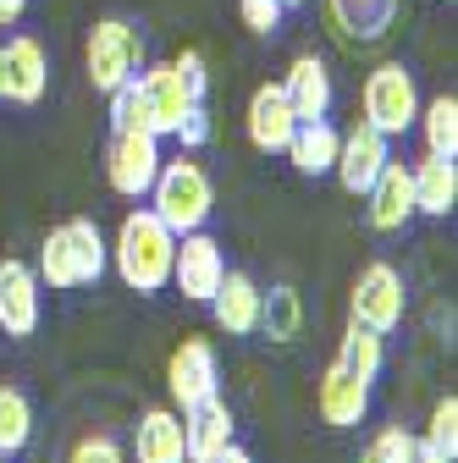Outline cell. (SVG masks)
I'll return each instance as SVG.
<instances>
[{"label":"cell","instance_id":"e575fe53","mask_svg":"<svg viewBox=\"0 0 458 463\" xmlns=\"http://www.w3.org/2000/svg\"><path fill=\"white\" fill-rule=\"evenodd\" d=\"M28 12V0H0V28H17Z\"/></svg>","mask_w":458,"mask_h":463},{"label":"cell","instance_id":"ba28073f","mask_svg":"<svg viewBox=\"0 0 458 463\" xmlns=\"http://www.w3.org/2000/svg\"><path fill=\"white\" fill-rule=\"evenodd\" d=\"M221 276H226L221 243L210 238L205 226H199V232H183L177 249H171V281H166V287H177L188 304H210L215 287H221Z\"/></svg>","mask_w":458,"mask_h":463},{"label":"cell","instance_id":"836d02e7","mask_svg":"<svg viewBox=\"0 0 458 463\" xmlns=\"http://www.w3.org/2000/svg\"><path fill=\"white\" fill-rule=\"evenodd\" d=\"M177 72H183V78H188V89L205 99V55H199V50H183V55H177Z\"/></svg>","mask_w":458,"mask_h":463},{"label":"cell","instance_id":"30bf717a","mask_svg":"<svg viewBox=\"0 0 458 463\" xmlns=\"http://www.w3.org/2000/svg\"><path fill=\"white\" fill-rule=\"evenodd\" d=\"M50 89V55L39 39L12 33L0 39V99L6 105H39Z\"/></svg>","mask_w":458,"mask_h":463},{"label":"cell","instance_id":"9a60e30c","mask_svg":"<svg viewBox=\"0 0 458 463\" xmlns=\"http://www.w3.org/2000/svg\"><path fill=\"white\" fill-rule=\"evenodd\" d=\"M243 122H249V144L260 155H281L288 138H293V128H299V116H293L288 94H281V83H260L249 94V116H243Z\"/></svg>","mask_w":458,"mask_h":463},{"label":"cell","instance_id":"3957f363","mask_svg":"<svg viewBox=\"0 0 458 463\" xmlns=\"http://www.w3.org/2000/svg\"><path fill=\"white\" fill-rule=\"evenodd\" d=\"M83 67H89V83L100 94L133 83L144 72V33H138V23H128V17H100L89 28V44H83Z\"/></svg>","mask_w":458,"mask_h":463},{"label":"cell","instance_id":"83f0119b","mask_svg":"<svg viewBox=\"0 0 458 463\" xmlns=\"http://www.w3.org/2000/svg\"><path fill=\"white\" fill-rule=\"evenodd\" d=\"M67 232H72V249H78V276H83V287H94L100 276H105V265H110V249H105V232L89 221V215H78V221H67Z\"/></svg>","mask_w":458,"mask_h":463},{"label":"cell","instance_id":"6da1fadb","mask_svg":"<svg viewBox=\"0 0 458 463\" xmlns=\"http://www.w3.org/2000/svg\"><path fill=\"white\" fill-rule=\"evenodd\" d=\"M171 249H177V232L155 210H128L122 226H117V243H110V265H117V276L133 293H166Z\"/></svg>","mask_w":458,"mask_h":463},{"label":"cell","instance_id":"e0dca14e","mask_svg":"<svg viewBox=\"0 0 458 463\" xmlns=\"http://www.w3.org/2000/svg\"><path fill=\"white\" fill-rule=\"evenodd\" d=\"M260 293L265 287L249 276V270H226L221 287H215V298H210V315L226 336H254L260 331Z\"/></svg>","mask_w":458,"mask_h":463},{"label":"cell","instance_id":"277c9868","mask_svg":"<svg viewBox=\"0 0 458 463\" xmlns=\"http://www.w3.org/2000/svg\"><path fill=\"white\" fill-rule=\"evenodd\" d=\"M359 105H365L359 122H370L376 133H386V138L409 133L415 116H420L415 72H409L404 61H381V67H370V72H365V89H359Z\"/></svg>","mask_w":458,"mask_h":463},{"label":"cell","instance_id":"d590c367","mask_svg":"<svg viewBox=\"0 0 458 463\" xmlns=\"http://www.w3.org/2000/svg\"><path fill=\"white\" fill-rule=\"evenodd\" d=\"M210 463H254V458H249V452H243L238 441H226V447H221V452H215Z\"/></svg>","mask_w":458,"mask_h":463},{"label":"cell","instance_id":"1f68e13d","mask_svg":"<svg viewBox=\"0 0 458 463\" xmlns=\"http://www.w3.org/2000/svg\"><path fill=\"white\" fill-rule=\"evenodd\" d=\"M67 463H128V452H122L117 436H83Z\"/></svg>","mask_w":458,"mask_h":463},{"label":"cell","instance_id":"d6a6232c","mask_svg":"<svg viewBox=\"0 0 458 463\" xmlns=\"http://www.w3.org/2000/svg\"><path fill=\"white\" fill-rule=\"evenodd\" d=\"M171 138H183V149H205L210 144V116H205V105H194L183 122H177V133Z\"/></svg>","mask_w":458,"mask_h":463},{"label":"cell","instance_id":"9c48e42d","mask_svg":"<svg viewBox=\"0 0 458 463\" xmlns=\"http://www.w3.org/2000/svg\"><path fill=\"white\" fill-rule=\"evenodd\" d=\"M404 309H409V293H404V276H397L386 260H376V265H365L359 270V281H354V298H348V315L359 320V326H370V331H397L404 326Z\"/></svg>","mask_w":458,"mask_h":463},{"label":"cell","instance_id":"f546056e","mask_svg":"<svg viewBox=\"0 0 458 463\" xmlns=\"http://www.w3.org/2000/svg\"><path fill=\"white\" fill-rule=\"evenodd\" d=\"M415 447H420V436H409L404 425H386L381 436H370L365 463H415Z\"/></svg>","mask_w":458,"mask_h":463},{"label":"cell","instance_id":"8992f818","mask_svg":"<svg viewBox=\"0 0 458 463\" xmlns=\"http://www.w3.org/2000/svg\"><path fill=\"white\" fill-rule=\"evenodd\" d=\"M166 386H171V409H177V414L221 397V359H215V347L205 336H183L177 347H171V359H166Z\"/></svg>","mask_w":458,"mask_h":463},{"label":"cell","instance_id":"44dd1931","mask_svg":"<svg viewBox=\"0 0 458 463\" xmlns=\"http://www.w3.org/2000/svg\"><path fill=\"white\" fill-rule=\"evenodd\" d=\"M409 177H415V215H453L458 204V165L442 160V155H425L420 165H409Z\"/></svg>","mask_w":458,"mask_h":463},{"label":"cell","instance_id":"52a82bcc","mask_svg":"<svg viewBox=\"0 0 458 463\" xmlns=\"http://www.w3.org/2000/svg\"><path fill=\"white\" fill-rule=\"evenodd\" d=\"M160 138L144 133V128H122V133H110L105 144V183L117 188L122 199H144L155 188V171H160Z\"/></svg>","mask_w":458,"mask_h":463},{"label":"cell","instance_id":"7c38bea8","mask_svg":"<svg viewBox=\"0 0 458 463\" xmlns=\"http://www.w3.org/2000/svg\"><path fill=\"white\" fill-rule=\"evenodd\" d=\"M392 160V138L386 133H376L370 122H359V128H348L342 133V144H337V183L348 188V194H365L376 177H381V165Z\"/></svg>","mask_w":458,"mask_h":463},{"label":"cell","instance_id":"603a6c76","mask_svg":"<svg viewBox=\"0 0 458 463\" xmlns=\"http://www.w3.org/2000/svg\"><path fill=\"white\" fill-rule=\"evenodd\" d=\"M33 276H39V287H50V293H72V287H83V276H78V249H72V232H67V226H50V232H44Z\"/></svg>","mask_w":458,"mask_h":463},{"label":"cell","instance_id":"ffe728a7","mask_svg":"<svg viewBox=\"0 0 458 463\" xmlns=\"http://www.w3.org/2000/svg\"><path fill=\"white\" fill-rule=\"evenodd\" d=\"M233 409H226L221 397H210V402H199V409H188L183 414V452H188V463H210L226 441H233Z\"/></svg>","mask_w":458,"mask_h":463},{"label":"cell","instance_id":"4dcf8cb0","mask_svg":"<svg viewBox=\"0 0 458 463\" xmlns=\"http://www.w3.org/2000/svg\"><path fill=\"white\" fill-rule=\"evenodd\" d=\"M238 12H243V28L254 33V39H271L276 28H281V0H238Z\"/></svg>","mask_w":458,"mask_h":463},{"label":"cell","instance_id":"f35d334b","mask_svg":"<svg viewBox=\"0 0 458 463\" xmlns=\"http://www.w3.org/2000/svg\"><path fill=\"white\" fill-rule=\"evenodd\" d=\"M0 463H6V452H0Z\"/></svg>","mask_w":458,"mask_h":463},{"label":"cell","instance_id":"8d00e7d4","mask_svg":"<svg viewBox=\"0 0 458 463\" xmlns=\"http://www.w3.org/2000/svg\"><path fill=\"white\" fill-rule=\"evenodd\" d=\"M415 463H453V458H447V452H436V447H425V441H420V447H415Z\"/></svg>","mask_w":458,"mask_h":463},{"label":"cell","instance_id":"7402d4cb","mask_svg":"<svg viewBox=\"0 0 458 463\" xmlns=\"http://www.w3.org/2000/svg\"><path fill=\"white\" fill-rule=\"evenodd\" d=\"M337 144H342V133H337V128L326 122V116H320V122H299L281 155L293 160L299 177H326V171L337 165Z\"/></svg>","mask_w":458,"mask_h":463},{"label":"cell","instance_id":"f1b7e54d","mask_svg":"<svg viewBox=\"0 0 458 463\" xmlns=\"http://www.w3.org/2000/svg\"><path fill=\"white\" fill-rule=\"evenodd\" d=\"M425 447H436V452H447V458H458V397L447 392V397H436V409H431V420H425V436H420Z\"/></svg>","mask_w":458,"mask_h":463},{"label":"cell","instance_id":"d4e9b609","mask_svg":"<svg viewBox=\"0 0 458 463\" xmlns=\"http://www.w3.org/2000/svg\"><path fill=\"white\" fill-rule=\"evenodd\" d=\"M420 133H425V155H442V160H458V99L453 94H436V99H420Z\"/></svg>","mask_w":458,"mask_h":463},{"label":"cell","instance_id":"d6986e66","mask_svg":"<svg viewBox=\"0 0 458 463\" xmlns=\"http://www.w3.org/2000/svg\"><path fill=\"white\" fill-rule=\"evenodd\" d=\"M133 458L138 463H188L183 452V414L177 409H144L133 425Z\"/></svg>","mask_w":458,"mask_h":463},{"label":"cell","instance_id":"7a4b0ae2","mask_svg":"<svg viewBox=\"0 0 458 463\" xmlns=\"http://www.w3.org/2000/svg\"><path fill=\"white\" fill-rule=\"evenodd\" d=\"M149 199V210L177 232H199V226H210V210H215V188H210V171L199 165V160H188V155H177V160H160V171H155V188L144 194Z\"/></svg>","mask_w":458,"mask_h":463},{"label":"cell","instance_id":"4fadbf2b","mask_svg":"<svg viewBox=\"0 0 458 463\" xmlns=\"http://www.w3.org/2000/svg\"><path fill=\"white\" fill-rule=\"evenodd\" d=\"M404 0H326V23L342 44H376L397 28Z\"/></svg>","mask_w":458,"mask_h":463},{"label":"cell","instance_id":"8fae6325","mask_svg":"<svg viewBox=\"0 0 458 463\" xmlns=\"http://www.w3.org/2000/svg\"><path fill=\"white\" fill-rule=\"evenodd\" d=\"M44 315V287L28 260H0V331L6 336H33Z\"/></svg>","mask_w":458,"mask_h":463},{"label":"cell","instance_id":"5bb4252c","mask_svg":"<svg viewBox=\"0 0 458 463\" xmlns=\"http://www.w3.org/2000/svg\"><path fill=\"white\" fill-rule=\"evenodd\" d=\"M365 215L376 232H404L415 221V177H409V165L404 160H386L381 165V177L365 188Z\"/></svg>","mask_w":458,"mask_h":463},{"label":"cell","instance_id":"4316f807","mask_svg":"<svg viewBox=\"0 0 458 463\" xmlns=\"http://www.w3.org/2000/svg\"><path fill=\"white\" fill-rule=\"evenodd\" d=\"M33 441V402L17 386H0V452H23Z\"/></svg>","mask_w":458,"mask_h":463},{"label":"cell","instance_id":"5b68a950","mask_svg":"<svg viewBox=\"0 0 458 463\" xmlns=\"http://www.w3.org/2000/svg\"><path fill=\"white\" fill-rule=\"evenodd\" d=\"M138 105H133V128H144V133H155V138H171L177 133V122L194 110V105H205L194 89H188V78L177 72V61H160V67H144L138 72Z\"/></svg>","mask_w":458,"mask_h":463},{"label":"cell","instance_id":"2e32d148","mask_svg":"<svg viewBox=\"0 0 458 463\" xmlns=\"http://www.w3.org/2000/svg\"><path fill=\"white\" fill-rule=\"evenodd\" d=\"M315 409H320V420H326L331 430H354V425L370 414V386L331 359L326 375H320V386H315Z\"/></svg>","mask_w":458,"mask_h":463},{"label":"cell","instance_id":"cb8c5ba5","mask_svg":"<svg viewBox=\"0 0 458 463\" xmlns=\"http://www.w3.org/2000/svg\"><path fill=\"white\" fill-rule=\"evenodd\" d=\"M337 364L348 375H359L365 386H376V375L386 370V336L359 326V320H348V331H342V342H337Z\"/></svg>","mask_w":458,"mask_h":463},{"label":"cell","instance_id":"ac0fdd59","mask_svg":"<svg viewBox=\"0 0 458 463\" xmlns=\"http://www.w3.org/2000/svg\"><path fill=\"white\" fill-rule=\"evenodd\" d=\"M281 94H288L293 116L299 122H320V116H331V67L320 61V55H299V61L288 67V78H281Z\"/></svg>","mask_w":458,"mask_h":463},{"label":"cell","instance_id":"484cf974","mask_svg":"<svg viewBox=\"0 0 458 463\" xmlns=\"http://www.w3.org/2000/svg\"><path fill=\"white\" fill-rule=\"evenodd\" d=\"M260 331L271 342H293L304 331V298L293 293V287H271V293H260Z\"/></svg>","mask_w":458,"mask_h":463},{"label":"cell","instance_id":"74e56055","mask_svg":"<svg viewBox=\"0 0 458 463\" xmlns=\"http://www.w3.org/2000/svg\"><path fill=\"white\" fill-rule=\"evenodd\" d=\"M281 6H304V0H281Z\"/></svg>","mask_w":458,"mask_h":463}]
</instances>
